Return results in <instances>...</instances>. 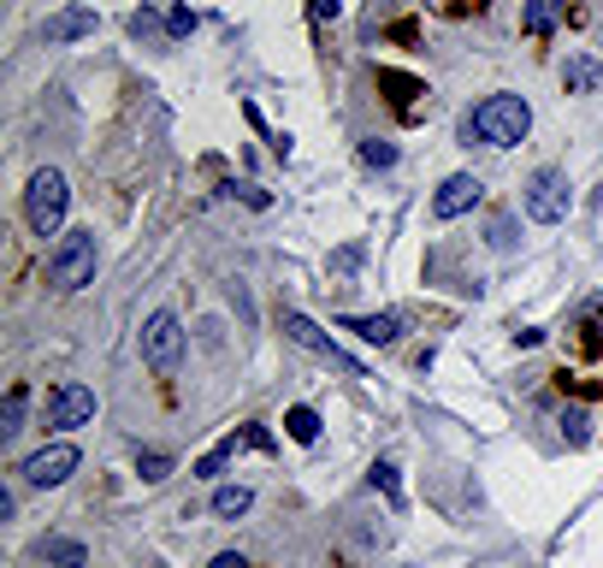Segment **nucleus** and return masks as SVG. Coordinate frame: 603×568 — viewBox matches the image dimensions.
Segmentation results:
<instances>
[{
	"label": "nucleus",
	"instance_id": "f257e3e1",
	"mask_svg": "<svg viewBox=\"0 0 603 568\" xmlns=\"http://www.w3.org/2000/svg\"><path fill=\"white\" fill-rule=\"evenodd\" d=\"M533 130V107L526 95H485L474 113H467V137H479L485 149H514V142Z\"/></svg>",
	"mask_w": 603,
	"mask_h": 568
},
{
	"label": "nucleus",
	"instance_id": "f03ea898",
	"mask_svg": "<svg viewBox=\"0 0 603 568\" xmlns=\"http://www.w3.org/2000/svg\"><path fill=\"white\" fill-rule=\"evenodd\" d=\"M66 208H71V189H66V172L42 166L31 189H24V220H31L36 237H54V231L66 225Z\"/></svg>",
	"mask_w": 603,
	"mask_h": 568
},
{
	"label": "nucleus",
	"instance_id": "7ed1b4c3",
	"mask_svg": "<svg viewBox=\"0 0 603 568\" xmlns=\"http://www.w3.org/2000/svg\"><path fill=\"white\" fill-rule=\"evenodd\" d=\"M521 208H526V220H538V225H563L568 208H573L568 172L563 166H538L533 178H526V189H521Z\"/></svg>",
	"mask_w": 603,
	"mask_h": 568
},
{
	"label": "nucleus",
	"instance_id": "20e7f679",
	"mask_svg": "<svg viewBox=\"0 0 603 568\" xmlns=\"http://www.w3.org/2000/svg\"><path fill=\"white\" fill-rule=\"evenodd\" d=\"M95 231H66L60 237V250H54V260H48V279H54V290H83L95 279Z\"/></svg>",
	"mask_w": 603,
	"mask_h": 568
},
{
	"label": "nucleus",
	"instance_id": "39448f33",
	"mask_svg": "<svg viewBox=\"0 0 603 568\" xmlns=\"http://www.w3.org/2000/svg\"><path fill=\"white\" fill-rule=\"evenodd\" d=\"M285 338L297 344V349H308V356H320V361H326V368H337V373H349V379H367V368H361V361L349 356V349L337 344V338H326V332H320V326H314V320H308V314H297V309L285 314Z\"/></svg>",
	"mask_w": 603,
	"mask_h": 568
},
{
	"label": "nucleus",
	"instance_id": "423d86ee",
	"mask_svg": "<svg viewBox=\"0 0 603 568\" xmlns=\"http://www.w3.org/2000/svg\"><path fill=\"white\" fill-rule=\"evenodd\" d=\"M142 361H149L154 373H178L184 368V326H178L172 309L142 320Z\"/></svg>",
	"mask_w": 603,
	"mask_h": 568
},
{
	"label": "nucleus",
	"instance_id": "0eeeda50",
	"mask_svg": "<svg viewBox=\"0 0 603 568\" xmlns=\"http://www.w3.org/2000/svg\"><path fill=\"white\" fill-rule=\"evenodd\" d=\"M90 420H95V391H90V385H78V379L54 385V397H48V427H54V432L90 427Z\"/></svg>",
	"mask_w": 603,
	"mask_h": 568
},
{
	"label": "nucleus",
	"instance_id": "6e6552de",
	"mask_svg": "<svg viewBox=\"0 0 603 568\" xmlns=\"http://www.w3.org/2000/svg\"><path fill=\"white\" fill-rule=\"evenodd\" d=\"M237 450H260V456H272V450H278V444H272V432H267V427H260V420H248V427H243V432H231V439H225V444H219V450H208V456H201V462H196V474H208V479H213V474H219V468H225V462H231V456H237Z\"/></svg>",
	"mask_w": 603,
	"mask_h": 568
},
{
	"label": "nucleus",
	"instance_id": "1a4fd4ad",
	"mask_svg": "<svg viewBox=\"0 0 603 568\" xmlns=\"http://www.w3.org/2000/svg\"><path fill=\"white\" fill-rule=\"evenodd\" d=\"M479 196H485V184L474 178V172H450V178L438 184V196H432V213L438 220H455V213L479 208Z\"/></svg>",
	"mask_w": 603,
	"mask_h": 568
},
{
	"label": "nucleus",
	"instance_id": "9d476101",
	"mask_svg": "<svg viewBox=\"0 0 603 568\" xmlns=\"http://www.w3.org/2000/svg\"><path fill=\"white\" fill-rule=\"evenodd\" d=\"M71 468H78V450H71V444H48V450H36L19 474L31 479V486H66Z\"/></svg>",
	"mask_w": 603,
	"mask_h": 568
},
{
	"label": "nucleus",
	"instance_id": "9b49d317",
	"mask_svg": "<svg viewBox=\"0 0 603 568\" xmlns=\"http://www.w3.org/2000/svg\"><path fill=\"white\" fill-rule=\"evenodd\" d=\"M42 36H48L54 48H66V42H83V36H95V12H90V7H66V12H54V19L42 24Z\"/></svg>",
	"mask_w": 603,
	"mask_h": 568
},
{
	"label": "nucleus",
	"instance_id": "f8f14e48",
	"mask_svg": "<svg viewBox=\"0 0 603 568\" xmlns=\"http://www.w3.org/2000/svg\"><path fill=\"white\" fill-rule=\"evenodd\" d=\"M337 326H344V332H356L361 344H379V349L403 338V320H396V314H344Z\"/></svg>",
	"mask_w": 603,
	"mask_h": 568
},
{
	"label": "nucleus",
	"instance_id": "ddd939ff",
	"mask_svg": "<svg viewBox=\"0 0 603 568\" xmlns=\"http://www.w3.org/2000/svg\"><path fill=\"white\" fill-rule=\"evenodd\" d=\"M556 24H563V0H526V7H521V31L533 42H544Z\"/></svg>",
	"mask_w": 603,
	"mask_h": 568
},
{
	"label": "nucleus",
	"instance_id": "4468645a",
	"mask_svg": "<svg viewBox=\"0 0 603 568\" xmlns=\"http://www.w3.org/2000/svg\"><path fill=\"white\" fill-rule=\"evenodd\" d=\"M598 83H603V66L592 60V54H573V60L563 66V90L568 95H592Z\"/></svg>",
	"mask_w": 603,
	"mask_h": 568
},
{
	"label": "nucleus",
	"instance_id": "2eb2a0df",
	"mask_svg": "<svg viewBox=\"0 0 603 568\" xmlns=\"http://www.w3.org/2000/svg\"><path fill=\"white\" fill-rule=\"evenodd\" d=\"M42 563H54V568H90V550L78 545V538H42Z\"/></svg>",
	"mask_w": 603,
	"mask_h": 568
},
{
	"label": "nucleus",
	"instance_id": "dca6fc26",
	"mask_svg": "<svg viewBox=\"0 0 603 568\" xmlns=\"http://www.w3.org/2000/svg\"><path fill=\"white\" fill-rule=\"evenodd\" d=\"M208 509H213L219 521H237V515H248V509H255V491H248V486H219Z\"/></svg>",
	"mask_w": 603,
	"mask_h": 568
},
{
	"label": "nucleus",
	"instance_id": "f3484780",
	"mask_svg": "<svg viewBox=\"0 0 603 568\" xmlns=\"http://www.w3.org/2000/svg\"><path fill=\"white\" fill-rule=\"evenodd\" d=\"M24 432V385L7 391V403H0V439H19Z\"/></svg>",
	"mask_w": 603,
	"mask_h": 568
},
{
	"label": "nucleus",
	"instance_id": "a211bd4d",
	"mask_svg": "<svg viewBox=\"0 0 603 568\" xmlns=\"http://www.w3.org/2000/svg\"><path fill=\"white\" fill-rule=\"evenodd\" d=\"M285 432H290L297 444H314V439H320V415L308 409V403H297V409L285 415Z\"/></svg>",
	"mask_w": 603,
	"mask_h": 568
},
{
	"label": "nucleus",
	"instance_id": "6ab92c4d",
	"mask_svg": "<svg viewBox=\"0 0 603 568\" xmlns=\"http://www.w3.org/2000/svg\"><path fill=\"white\" fill-rule=\"evenodd\" d=\"M367 479H373V491H385L391 509H403V479H396V462H373V468H367Z\"/></svg>",
	"mask_w": 603,
	"mask_h": 568
},
{
	"label": "nucleus",
	"instance_id": "aec40b11",
	"mask_svg": "<svg viewBox=\"0 0 603 568\" xmlns=\"http://www.w3.org/2000/svg\"><path fill=\"white\" fill-rule=\"evenodd\" d=\"M580 356H603V302H592V309L580 314Z\"/></svg>",
	"mask_w": 603,
	"mask_h": 568
},
{
	"label": "nucleus",
	"instance_id": "412c9836",
	"mask_svg": "<svg viewBox=\"0 0 603 568\" xmlns=\"http://www.w3.org/2000/svg\"><path fill=\"white\" fill-rule=\"evenodd\" d=\"M137 474L149 479V486H160V479L172 474V456H166V450H142V456H137Z\"/></svg>",
	"mask_w": 603,
	"mask_h": 568
},
{
	"label": "nucleus",
	"instance_id": "4be33fe9",
	"mask_svg": "<svg viewBox=\"0 0 603 568\" xmlns=\"http://www.w3.org/2000/svg\"><path fill=\"white\" fill-rule=\"evenodd\" d=\"M361 160H367V166H396V149H391L385 137H367L361 142Z\"/></svg>",
	"mask_w": 603,
	"mask_h": 568
},
{
	"label": "nucleus",
	"instance_id": "5701e85b",
	"mask_svg": "<svg viewBox=\"0 0 603 568\" xmlns=\"http://www.w3.org/2000/svg\"><path fill=\"white\" fill-rule=\"evenodd\" d=\"M225 196H243L248 208H260V213L272 208V196H267V189H260V184H225Z\"/></svg>",
	"mask_w": 603,
	"mask_h": 568
},
{
	"label": "nucleus",
	"instance_id": "b1692460",
	"mask_svg": "<svg viewBox=\"0 0 603 568\" xmlns=\"http://www.w3.org/2000/svg\"><path fill=\"white\" fill-rule=\"evenodd\" d=\"M379 83H385V90H396V101H408V95H426L415 78H396V71H379Z\"/></svg>",
	"mask_w": 603,
	"mask_h": 568
},
{
	"label": "nucleus",
	"instance_id": "393cba45",
	"mask_svg": "<svg viewBox=\"0 0 603 568\" xmlns=\"http://www.w3.org/2000/svg\"><path fill=\"white\" fill-rule=\"evenodd\" d=\"M166 31H172V36H189V31H196V12H189V7H172Z\"/></svg>",
	"mask_w": 603,
	"mask_h": 568
},
{
	"label": "nucleus",
	"instance_id": "a878e982",
	"mask_svg": "<svg viewBox=\"0 0 603 568\" xmlns=\"http://www.w3.org/2000/svg\"><path fill=\"white\" fill-rule=\"evenodd\" d=\"M563 432H568V444H585V415L568 409V415H563Z\"/></svg>",
	"mask_w": 603,
	"mask_h": 568
},
{
	"label": "nucleus",
	"instance_id": "bb28decb",
	"mask_svg": "<svg viewBox=\"0 0 603 568\" xmlns=\"http://www.w3.org/2000/svg\"><path fill=\"white\" fill-rule=\"evenodd\" d=\"M208 568H248V557H237V550H219Z\"/></svg>",
	"mask_w": 603,
	"mask_h": 568
},
{
	"label": "nucleus",
	"instance_id": "cd10ccee",
	"mask_svg": "<svg viewBox=\"0 0 603 568\" xmlns=\"http://www.w3.org/2000/svg\"><path fill=\"white\" fill-rule=\"evenodd\" d=\"M337 7H344V0H314V19H337Z\"/></svg>",
	"mask_w": 603,
	"mask_h": 568
}]
</instances>
